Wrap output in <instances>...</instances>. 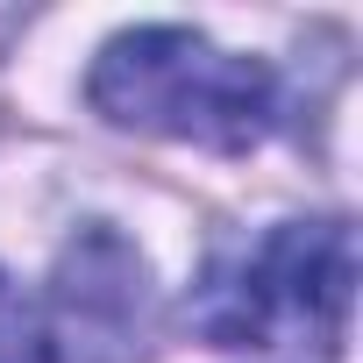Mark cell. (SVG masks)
Wrapping results in <instances>:
<instances>
[{
  "label": "cell",
  "mask_w": 363,
  "mask_h": 363,
  "mask_svg": "<svg viewBox=\"0 0 363 363\" xmlns=\"http://www.w3.org/2000/svg\"><path fill=\"white\" fill-rule=\"evenodd\" d=\"M0 363H50V349H43V313H36V299L0 271Z\"/></svg>",
  "instance_id": "4"
},
{
  "label": "cell",
  "mask_w": 363,
  "mask_h": 363,
  "mask_svg": "<svg viewBox=\"0 0 363 363\" xmlns=\"http://www.w3.org/2000/svg\"><path fill=\"white\" fill-rule=\"evenodd\" d=\"M356 306V228L328 221H278L264 242L228 250L186 299V320L214 349H306L342 356Z\"/></svg>",
  "instance_id": "2"
},
{
  "label": "cell",
  "mask_w": 363,
  "mask_h": 363,
  "mask_svg": "<svg viewBox=\"0 0 363 363\" xmlns=\"http://www.w3.org/2000/svg\"><path fill=\"white\" fill-rule=\"evenodd\" d=\"M86 100L135 135H164V143H193V150H221L242 157L278 128V79L257 57L221 50L200 29L178 22H150V29H121L86 79Z\"/></svg>",
  "instance_id": "1"
},
{
  "label": "cell",
  "mask_w": 363,
  "mask_h": 363,
  "mask_svg": "<svg viewBox=\"0 0 363 363\" xmlns=\"http://www.w3.org/2000/svg\"><path fill=\"white\" fill-rule=\"evenodd\" d=\"M22 29H29V15H22V8H0V57L15 50V36H22Z\"/></svg>",
  "instance_id": "5"
},
{
  "label": "cell",
  "mask_w": 363,
  "mask_h": 363,
  "mask_svg": "<svg viewBox=\"0 0 363 363\" xmlns=\"http://www.w3.org/2000/svg\"><path fill=\"white\" fill-rule=\"evenodd\" d=\"M36 313H43L50 363H150V342H157L150 257L121 228L93 221L57 250V271Z\"/></svg>",
  "instance_id": "3"
}]
</instances>
